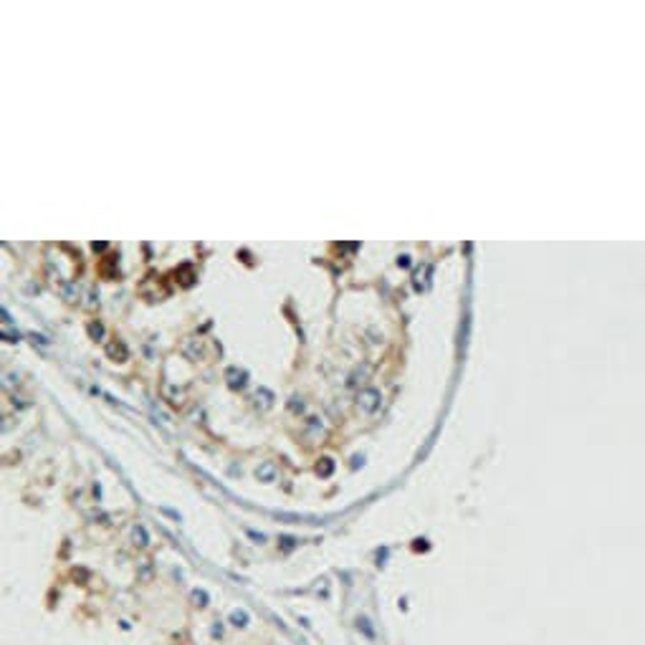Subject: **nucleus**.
<instances>
[{
    "mask_svg": "<svg viewBox=\"0 0 645 645\" xmlns=\"http://www.w3.org/2000/svg\"><path fill=\"white\" fill-rule=\"evenodd\" d=\"M228 377H230V380H228L230 387H243V385H246V372H238L235 367L228 369Z\"/></svg>",
    "mask_w": 645,
    "mask_h": 645,
    "instance_id": "nucleus-4",
    "label": "nucleus"
},
{
    "mask_svg": "<svg viewBox=\"0 0 645 645\" xmlns=\"http://www.w3.org/2000/svg\"><path fill=\"white\" fill-rule=\"evenodd\" d=\"M89 329H91V334H94V337H101V334H104V327H101V324H91Z\"/></svg>",
    "mask_w": 645,
    "mask_h": 645,
    "instance_id": "nucleus-7",
    "label": "nucleus"
},
{
    "mask_svg": "<svg viewBox=\"0 0 645 645\" xmlns=\"http://www.w3.org/2000/svg\"><path fill=\"white\" fill-rule=\"evenodd\" d=\"M109 355H112V357L119 355V359H127V347H124L122 342H114V344H109Z\"/></svg>",
    "mask_w": 645,
    "mask_h": 645,
    "instance_id": "nucleus-5",
    "label": "nucleus"
},
{
    "mask_svg": "<svg viewBox=\"0 0 645 645\" xmlns=\"http://www.w3.org/2000/svg\"><path fill=\"white\" fill-rule=\"evenodd\" d=\"M397 263H400V266H410V256H400Z\"/></svg>",
    "mask_w": 645,
    "mask_h": 645,
    "instance_id": "nucleus-8",
    "label": "nucleus"
},
{
    "mask_svg": "<svg viewBox=\"0 0 645 645\" xmlns=\"http://www.w3.org/2000/svg\"><path fill=\"white\" fill-rule=\"evenodd\" d=\"M256 476L261 478V481H274V476H276V463H271V461H266L263 466H258V471H256Z\"/></svg>",
    "mask_w": 645,
    "mask_h": 645,
    "instance_id": "nucleus-2",
    "label": "nucleus"
},
{
    "mask_svg": "<svg viewBox=\"0 0 645 645\" xmlns=\"http://www.w3.org/2000/svg\"><path fill=\"white\" fill-rule=\"evenodd\" d=\"M359 408H362L364 413H374V410L380 408V392H377V390H364V392H359Z\"/></svg>",
    "mask_w": 645,
    "mask_h": 645,
    "instance_id": "nucleus-1",
    "label": "nucleus"
},
{
    "mask_svg": "<svg viewBox=\"0 0 645 645\" xmlns=\"http://www.w3.org/2000/svg\"><path fill=\"white\" fill-rule=\"evenodd\" d=\"M332 468H334V463H332V458H321V466L316 468L321 476H329L332 473Z\"/></svg>",
    "mask_w": 645,
    "mask_h": 645,
    "instance_id": "nucleus-6",
    "label": "nucleus"
},
{
    "mask_svg": "<svg viewBox=\"0 0 645 645\" xmlns=\"http://www.w3.org/2000/svg\"><path fill=\"white\" fill-rule=\"evenodd\" d=\"M177 279H180L182 286H193V284H195V268H193V266H182V268L177 271Z\"/></svg>",
    "mask_w": 645,
    "mask_h": 645,
    "instance_id": "nucleus-3",
    "label": "nucleus"
}]
</instances>
